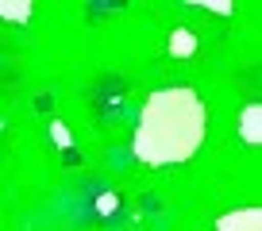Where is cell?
I'll return each instance as SVG.
<instances>
[{
    "label": "cell",
    "mask_w": 262,
    "mask_h": 231,
    "mask_svg": "<svg viewBox=\"0 0 262 231\" xmlns=\"http://www.w3.org/2000/svg\"><path fill=\"white\" fill-rule=\"evenodd\" d=\"M205 104L193 89H162L147 100L135 127V154L147 166H173L185 162L205 143Z\"/></svg>",
    "instance_id": "1"
},
{
    "label": "cell",
    "mask_w": 262,
    "mask_h": 231,
    "mask_svg": "<svg viewBox=\"0 0 262 231\" xmlns=\"http://www.w3.org/2000/svg\"><path fill=\"white\" fill-rule=\"evenodd\" d=\"M216 231H262V216H258V208H243V212L224 216Z\"/></svg>",
    "instance_id": "2"
},
{
    "label": "cell",
    "mask_w": 262,
    "mask_h": 231,
    "mask_svg": "<svg viewBox=\"0 0 262 231\" xmlns=\"http://www.w3.org/2000/svg\"><path fill=\"white\" fill-rule=\"evenodd\" d=\"M243 139L247 143H258V104L243 112Z\"/></svg>",
    "instance_id": "3"
},
{
    "label": "cell",
    "mask_w": 262,
    "mask_h": 231,
    "mask_svg": "<svg viewBox=\"0 0 262 231\" xmlns=\"http://www.w3.org/2000/svg\"><path fill=\"white\" fill-rule=\"evenodd\" d=\"M196 47V39H189V31H178L173 35V54H189Z\"/></svg>",
    "instance_id": "4"
},
{
    "label": "cell",
    "mask_w": 262,
    "mask_h": 231,
    "mask_svg": "<svg viewBox=\"0 0 262 231\" xmlns=\"http://www.w3.org/2000/svg\"><path fill=\"white\" fill-rule=\"evenodd\" d=\"M31 8H0V16H16V19H27Z\"/></svg>",
    "instance_id": "5"
}]
</instances>
